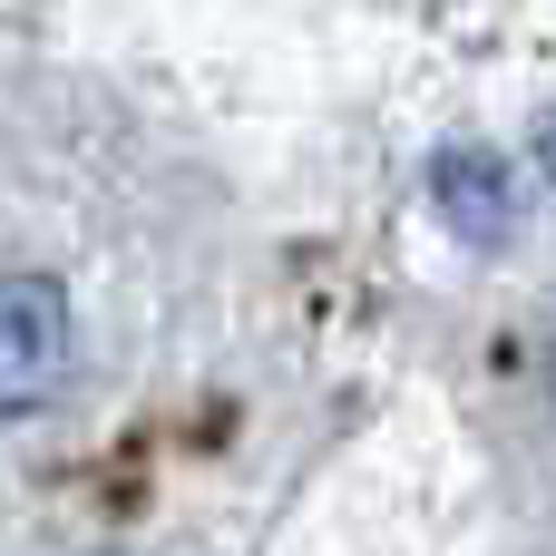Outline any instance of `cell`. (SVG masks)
Masks as SVG:
<instances>
[{
	"instance_id": "1",
	"label": "cell",
	"mask_w": 556,
	"mask_h": 556,
	"mask_svg": "<svg viewBox=\"0 0 556 556\" xmlns=\"http://www.w3.org/2000/svg\"><path fill=\"white\" fill-rule=\"evenodd\" d=\"M68 293L49 274H0V420H29L68 391Z\"/></svg>"
},
{
	"instance_id": "2",
	"label": "cell",
	"mask_w": 556,
	"mask_h": 556,
	"mask_svg": "<svg viewBox=\"0 0 556 556\" xmlns=\"http://www.w3.org/2000/svg\"><path fill=\"white\" fill-rule=\"evenodd\" d=\"M430 205L459 244H508V225H518V186L489 147H440L430 156Z\"/></svg>"
},
{
	"instance_id": "3",
	"label": "cell",
	"mask_w": 556,
	"mask_h": 556,
	"mask_svg": "<svg viewBox=\"0 0 556 556\" xmlns=\"http://www.w3.org/2000/svg\"><path fill=\"white\" fill-rule=\"evenodd\" d=\"M538 166H547V176H556V108H547V117H538Z\"/></svg>"
},
{
	"instance_id": "4",
	"label": "cell",
	"mask_w": 556,
	"mask_h": 556,
	"mask_svg": "<svg viewBox=\"0 0 556 556\" xmlns=\"http://www.w3.org/2000/svg\"><path fill=\"white\" fill-rule=\"evenodd\" d=\"M547 381H556V352H547Z\"/></svg>"
}]
</instances>
